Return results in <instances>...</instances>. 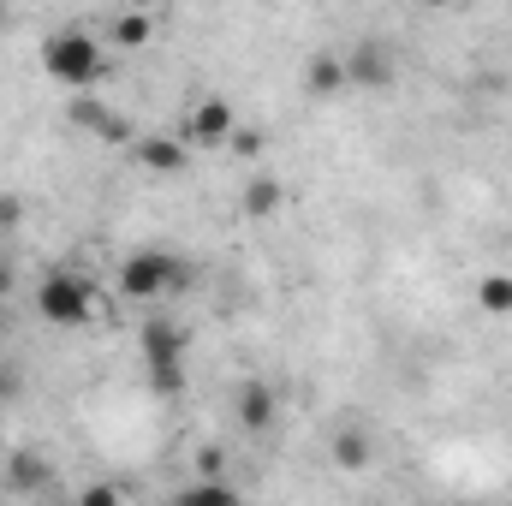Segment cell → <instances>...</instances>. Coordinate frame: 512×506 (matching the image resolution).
<instances>
[{
  "instance_id": "obj_11",
  "label": "cell",
  "mask_w": 512,
  "mask_h": 506,
  "mask_svg": "<svg viewBox=\"0 0 512 506\" xmlns=\"http://www.w3.org/2000/svg\"><path fill=\"white\" fill-rule=\"evenodd\" d=\"M340 84H346V60H340V54H316V60L304 66V90H310V96H334Z\"/></svg>"
},
{
  "instance_id": "obj_4",
  "label": "cell",
  "mask_w": 512,
  "mask_h": 506,
  "mask_svg": "<svg viewBox=\"0 0 512 506\" xmlns=\"http://www.w3.org/2000/svg\"><path fill=\"white\" fill-rule=\"evenodd\" d=\"M346 60V84H358V90H387L393 78H399V54L387 48V42H358L352 54H340Z\"/></svg>"
},
{
  "instance_id": "obj_16",
  "label": "cell",
  "mask_w": 512,
  "mask_h": 506,
  "mask_svg": "<svg viewBox=\"0 0 512 506\" xmlns=\"http://www.w3.org/2000/svg\"><path fill=\"white\" fill-rule=\"evenodd\" d=\"M149 387H155V393H167V399H173V393H185V364H149Z\"/></svg>"
},
{
  "instance_id": "obj_14",
  "label": "cell",
  "mask_w": 512,
  "mask_h": 506,
  "mask_svg": "<svg viewBox=\"0 0 512 506\" xmlns=\"http://www.w3.org/2000/svg\"><path fill=\"white\" fill-rule=\"evenodd\" d=\"M477 304L489 316H512V274H483L477 280Z\"/></svg>"
},
{
  "instance_id": "obj_12",
  "label": "cell",
  "mask_w": 512,
  "mask_h": 506,
  "mask_svg": "<svg viewBox=\"0 0 512 506\" xmlns=\"http://www.w3.org/2000/svg\"><path fill=\"white\" fill-rule=\"evenodd\" d=\"M334 465H340V471H364V465H370V435L340 429V435H334Z\"/></svg>"
},
{
  "instance_id": "obj_15",
  "label": "cell",
  "mask_w": 512,
  "mask_h": 506,
  "mask_svg": "<svg viewBox=\"0 0 512 506\" xmlns=\"http://www.w3.org/2000/svg\"><path fill=\"white\" fill-rule=\"evenodd\" d=\"M149 36H155L149 12H120V18H114V48H143Z\"/></svg>"
},
{
  "instance_id": "obj_9",
  "label": "cell",
  "mask_w": 512,
  "mask_h": 506,
  "mask_svg": "<svg viewBox=\"0 0 512 506\" xmlns=\"http://www.w3.org/2000/svg\"><path fill=\"white\" fill-rule=\"evenodd\" d=\"M239 423H245L251 435L274 423V393H268L262 381H245V387H239Z\"/></svg>"
},
{
  "instance_id": "obj_10",
  "label": "cell",
  "mask_w": 512,
  "mask_h": 506,
  "mask_svg": "<svg viewBox=\"0 0 512 506\" xmlns=\"http://www.w3.org/2000/svg\"><path fill=\"white\" fill-rule=\"evenodd\" d=\"M72 120H84V126L96 131L102 143H131V120H126V114H114V108H96V102H84Z\"/></svg>"
},
{
  "instance_id": "obj_22",
  "label": "cell",
  "mask_w": 512,
  "mask_h": 506,
  "mask_svg": "<svg viewBox=\"0 0 512 506\" xmlns=\"http://www.w3.org/2000/svg\"><path fill=\"white\" fill-rule=\"evenodd\" d=\"M429 6H447V0H429Z\"/></svg>"
},
{
  "instance_id": "obj_13",
  "label": "cell",
  "mask_w": 512,
  "mask_h": 506,
  "mask_svg": "<svg viewBox=\"0 0 512 506\" xmlns=\"http://www.w3.org/2000/svg\"><path fill=\"white\" fill-rule=\"evenodd\" d=\"M274 209H280V185H274L268 173H256L251 185H245V215H251V221H268Z\"/></svg>"
},
{
  "instance_id": "obj_6",
  "label": "cell",
  "mask_w": 512,
  "mask_h": 506,
  "mask_svg": "<svg viewBox=\"0 0 512 506\" xmlns=\"http://www.w3.org/2000/svg\"><path fill=\"white\" fill-rule=\"evenodd\" d=\"M143 364H185V328L167 316L143 322Z\"/></svg>"
},
{
  "instance_id": "obj_18",
  "label": "cell",
  "mask_w": 512,
  "mask_h": 506,
  "mask_svg": "<svg viewBox=\"0 0 512 506\" xmlns=\"http://www.w3.org/2000/svg\"><path fill=\"white\" fill-rule=\"evenodd\" d=\"M179 501H233V489H227L221 477H203V483H197V489H185Z\"/></svg>"
},
{
  "instance_id": "obj_21",
  "label": "cell",
  "mask_w": 512,
  "mask_h": 506,
  "mask_svg": "<svg viewBox=\"0 0 512 506\" xmlns=\"http://www.w3.org/2000/svg\"><path fill=\"white\" fill-rule=\"evenodd\" d=\"M6 286H12V268H6V262H0V292H6Z\"/></svg>"
},
{
  "instance_id": "obj_20",
  "label": "cell",
  "mask_w": 512,
  "mask_h": 506,
  "mask_svg": "<svg viewBox=\"0 0 512 506\" xmlns=\"http://www.w3.org/2000/svg\"><path fill=\"white\" fill-rule=\"evenodd\" d=\"M197 465H203V477H221V465H227V453H221V447H203V453H197Z\"/></svg>"
},
{
  "instance_id": "obj_2",
  "label": "cell",
  "mask_w": 512,
  "mask_h": 506,
  "mask_svg": "<svg viewBox=\"0 0 512 506\" xmlns=\"http://www.w3.org/2000/svg\"><path fill=\"white\" fill-rule=\"evenodd\" d=\"M36 316L54 322V328H84V322L96 316V298H90V286H84L78 274L54 268V274L36 286Z\"/></svg>"
},
{
  "instance_id": "obj_8",
  "label": "cell",
  "mask_w": 512,
  "mask_h": 506,
  "mask_svg": "<svg viewBox=\"0 0 512 506\" xmlns=\"http://www.w3.org/2000/svg\"><path fill=\"white\" fill-rule=\"evenodd\" d=\"M48 483H54V471H48L42 453H12V459H6V489L36 495V489H48Z\"/></svg>"
},
{
  "instance_id": "obj_7",
  "label": "cell",
  "mask_w": 512,
  "mask_h": 506,
  "mask_svg": "<svg viewBox=\"0 0 512 506\" xmlns=\"http://www.w3.org/2000/svg\"><path fill=\"white\" fill-rule=\"evenodd\" d=\"M185 149H191L185 137H137V161H143L149 173H167V179L185 173Z\"/></svg>"
},
{
  "instance_id": "obj_19",
  "label": "cell",
  "mask_w": 512,
  "mask_h": 506,
  "mask_svg": "<svg viewBox=\"0 0 512 506\" xmlns=\"http://www.w3.org/2000/svg\"><path fill=\"white\" fill-rule=\"evenodd\" d=\"M24 221V197L18 191H0V233H12Z\"/></svg>"
},
{
  "instance_id": "obj_17",
  "label": "cell",
  "mask_w": 512,
  "mask_h": 506,
  "mask_svg": "<svg viewBox=\"0 0 512 506\" xmlns=\"http://www.w3.org/2000/svg\"><path fill=\"white\" fill-rule=\"evenodd\" d=\"M227 143H233V149H239L245 161H256V155L268 149V137H262V131H256V126H233V137H227Z\"/></svg>"
},
{
  "instance_id": "obj_5",
  "label": "cell",
  "mask_w": 512,
  "mask_h": 506,
  "mask_svg": "<svg viewBox=\"0 0 512 506\" xmlns=\"http://www.w3.org/2000/svg\"><path fill=\"white\" fill-rule=\"evenodd\" d=\"M239 126V114H233V102H221V96H209V102H197L191 114H185V143H197V149H215V143H227Z\"/></svg>"
},
{
  "instance_id": "obj_3",
  "label": "cell",
  "mask_w": 512,
  "mask_h": 506,
  "mask_svg": "<svg viewBox=\"0 0 512 506\" xmlns=\"http://www.w3.org/2000/svg\"><path fill=\"white\" fill-rule=\"evenodd\" d=\"M173 286H185V262L167 251H131L126 268H120V292L126 298H161Z\"/></svg>"
},
{
  "instance_id": "obj_1",
  "label": "cell",
  "mask_w": 512,
  "mask_h": 506,
  "mask_svg": "<svg viewBox=\"0 0 512 506\" xmlns=\"http://www.w3.org/2000/svg\"><path fill=\"white\" fill-rule=\"evenodd\" d=\"M42 72L54 78V84H66V90H90L96 78H102V48H96V36L90 30H54L48 42H42Z\"/></svg>"
}]
</instances>
